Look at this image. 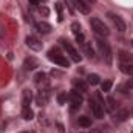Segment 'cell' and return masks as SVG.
Wrapping results in <instances>:
<instances>
[{"label": "cell", "instance_id": "28", "mask_svg": "<svg viewBox=\"0 0 133 133\" xmlns=\"http://www.w3.org/2000/svg\"><path fill=\"white\" fill-rule=\"evenodd\" d=\"M76 40H77L79 43H85V37H84V34H77V36H76Z\"/></svg>", "mask_w": 133, "mask_h": 133}, {"label": "cell", "instance_id": "18", "mask_svg": "<svg viewBox=\"0 0 133 133\" xmlns=\"http://www.w3.org/2000/svg\"><path fill=\"white\" fill-rule=\"evenodd\" d=\"M77 122H79V125H82V127H91V119H90L88 116H79Z\"/></svg>", "mask_w": 133, "mask_h": 133}, {"label": "cell", "instance_id": "15", "mask_svg": "<svg viewBox=\"0 0 133 133\" xmlns=\"http://www.w3.org/2000/svg\"><path fill=\"white\" fill-rule=\"evenodd\" d=\"M119 59H121V64H132L133 65V56L130 53H125V51H119Z\"/></svg>", "mask_w": 133, "mask_h": 133}, {"label": "cell", "instance_id": "9", "mask_svg": "<svg viewBox=\"0 0 133 133\" xmlns=\"http://www.w3.org/2000/svg\"><path fill=\"white\" fill-rule=\"evenodd\" d=\"M90 107H91L93 116H95L96 119H102V118H104V107L101 105L99 102H96V101H91V102H90Z\"/></svg>", "mask_w": 133, "mask_h": 133}, {"label": "cell", "instance_id": "12", "mask_svg": "<svg viewBox=\"0 0 133 133\" xmlns=\"http://www.w3.org/2000/svg\"><path fill=\"white\" fill-rule=\"evenodd\" d=\"M36 28H37V31L42 34H48L51 33V25L50 23H46V22H36Z\"/></svg>", "mask_w": 133, "mask_h": 133}, {"label": "cell", "instance_id": "7", "mask_svg": "<svg viewBox=\"0 0 133 133\" xmlns=\"http://www.w3.org/2000/svg\"><path fill=\"white\" fill-rule=\"evenodd\" d=\"M34 82H36V85H37L40 90H43V88L48 87V77H46V74H45L43 71L36 73V76H34Z\"/></svg>", "mask_w": 133, "mask_h": 133}, {"label": "cell", "instance_id": "24", "mask_svg": "<svg viewBox=\"0 0 133 133\" xmlns=\"http://www.w3.org/2000/svg\"><path fill=\"white\" fill-rule=\"evenodd\" d=\"M71 31L76 34V36H77V34H82V31H81V25H79V23H76V22H74V23H71Z\"/></svg>", "mask_w": 133, "mask_h": 133}, {"label": "cell", "instance_id": "2", "mask_svg": "<svg viewBox=\"0 0 133 133\" xmlns=\"http://www.w3.org/2000/svg\"><path fill=\"white\" fill-rule=\"evenodd\" d=\"M48 59H50L51 62L57 64V65L64 66V68H68V66H70V62L66 61V57H64L61 53H57V51H54V50H51V51L48 53Z\"/></svg>", "mask_w": 133, "mask_h": 133}, {"label": "cell", "instance_id": "25", "mask_svg": "<svg viewBox=\"0 0 133 133\" xmlns=\"http://www.w3.org/2000/svg\"><path fill=\"white\" fill-rule=\"evenodd\" d=\"M66 99H68V96H66V93H61L59 96H57V102L61 104V105H64L66 102Z\"/></svg>", "mask_w": 133, "mask_h": 133}, {"label": "cell", "instance_id": "11", "mask_svg": "<svg viewBox=\"0 0 133 133\" xmlns=\"http://www.w3.org/2000/svg\"><path fill=\"white\" fill-rule=\"evenodd\" d=\"M74 3H76V8L79 9V12H82V14H88L91 9V5H88L84 0H74Z\"/></svg>", "mask_w": 133, "mask_h": 133}, {"label": "cell", "instance_id": "19", "mask_svg": "<svg viewBox=\"0 0 133 133\" xmlns=\"http://www.w3.org/2000/svg\"><path fill=\"white\" fill-rule=\"evenodd\" d=\"M116 118H118V121H125V119L129 118V110H125V108L119 110V111L116 113Z\"/></svg>", "mask_w": 133, "mask_h": 133}, {"label": "cell", "instance_id": "20", "mask_svg": "<svg viewBox=\"0 0 133 133\" xmlns=\"http://www.w3.org/2000/svg\"><path fill=\"white\" fill-rule=\"evenodd\" d=\"M36 66H37V61H36V59L31 57V59H26V61H25V68H26V70H34Z\"/></svg>", "mask_w": 133, "mask_h": 133}, {"label": "cell", "instance_id": "23", "mask_svg": "<svg viewBox=\"0 0 133 133\" xmlns=\"http://www.w3.org/2000/svg\"><path fill=\"white\" fill-rule=\"evenodd\" d=\"M111 85H113V82H111V81H104V82H102V85H101V87H102V91H105V93H107V91H110Z\"/></svg>", "mask_w": 133, "mask_h": 133}, {"label": "cell", "instance_id": "34", "mask_svg": "<svg viewBox=\"0 0 133 133\" xmlns=\"http://www.w3.org/2000/svg\"><path fill=\"white\" fill-rule=\"evenodd\" d=\"M132 43H133V40H132Z\"/></svg>", "mask_w": 133, "mask_h": 133}, {"label": "cell", "instance_id": "8", "mask_svg": "<svg viewBox=\"0 0 133 133\" xmlns=\"http://www.w3.org/2000/svg\"><path fill=\"white\" fill-rule=\"evenodd\" d=\"M48 99H50V91H48L46 88H43V90H40V91L37 93V96H36V104L40 105V107H43V105L48 104Z\"/></svg>", "mask_w": 133, "mask_h": 133}, {"label": "cell", "instance_id": "29", "mask_svg": "<svg viewBox=\"0 0 133 133\" xmlns=\"http://www.w3.org/2000/svg\"><path fill=\"white\" fill-rule=\"evenodd\" d=\"M30 3H31L33 6H37V5H40V3H42V0H30Z\"/></svg>", "mask_w": 133, "mask_h": 133}, {"label": "cell", "instance_id": "1", "mask_svg": "<svg viewBox=\"0 0 133 133\" xmlns=\"http://www.w3.org/2000/svg\"><path fill=\"white\" fill-rule=\"evenodd\" d=\"M91 28H93V31L101 36V37H107L108 34H110V30L107 28V25L101 20V19H91Z\"/></svg>", "mask_w": 133, "mask_h": 133}, {"label": "cell", "instance_id": "31", "mask_svg": "<svg viewBox=\"0 0 133 133\" xmlns=\"http://www.w3.org/2000/svg\"><path fill=\"white\" fill-rule=\"evenodd\" d=\"M40 12H43V14H45V16H46V14H48V9H46V8H45V6H43V8H40Z\"/></svg>", "mask_w": 133, "mask_h": 133}, {"label": "cell", "instance_id": "21", "mask_svg": "<svg viewBox=\"0 0 133 133\" xmlns=\"http://www.w3.org/2000/svg\"><path fill=\"white\" fill-rule=\"evenodd\" d=\"M115 108H116V101L113 98H107V110L108 111H115Z\"/></svg>", "mask_w": 133, "mask_h": 133}, {"label": "cell", "instance_id": "10", "mask_svg": "<svg viewBox=\"0 0 133 133\" xmlns=\"http://www.w3.org/2000/svg\"><path fill=\"white\" fill-rule=\"evenodd\" d=\"M108 17H110V19H111V22L116 25V30H119V31H125V22H124L118 14L108 12Z\"/></svg>", "mask_w": 133, "mask_h": 133}, {"label": "cell", "instance_id": "16", "mask_svg": "<svg viewBox=\"0 0 133 133\" xmlns=\"http://www.w3.org/2000/svg\"><path fill=\"white\" fill-rule=\"evenodd\" d=\"M22 118H23L25 121H31L34 118L33 110H31L30 107H23V108H22Z\"/></svg>", "mask_w": 133, "mask_h": 133}, {"label": "cell", "instance_id": "13", "mask_svg": "<svg viewBox=\"0 0 133 133\" xmlns=\"http://www.w3.org/2000/svg\"><path fill=\"white\" fill-rule=\"evenodd\" d=\"M31 101H33V93H31V90H23V93H22V105L23 107H30V104H31Z\"/></svg>", "mask_w": 133, "mask_h": 133}, {"label": "cell", "instance_id": "32", "mask_svg": "<svg viewBox=\"0 0 133 133\" xmlns=\"http://www.w3.org/2000/svg\"><path fill=\"white\" fill-rule=\"evenodd\" d=\"M93 133H99V132H93Z\"/></svg>", "mask_w": 133, "mask_h": 133}, {"label": "cell", "instance_id": "33", "mask_svg": "<svg viewBox=\"0 0 133 133\" xmlns=\"http://www.w3.org/2000/svg\"><path fill=\"white\" fill-rule=\"evenodd\" d=\"M23 133H28V132H23Z\"/></svg>", "mask_w": 133, "mask_h": 133}, {"label": "cell", "instance_id": "26", "mask_svg": "<svg viewBox=\"0 0 133 133\" xmlns=\"http://www.w3.org/2000/svg\"><path fill=\"white\" fill-rule=\"evenodd\" d=\"M84 45H85V51L88 53V56L90 57H95V53H93V48L90 46V43H84Z\"/></svg>", "mask_w": 133, "mask_h": 133}, {"label": "cell", "instance_id": "17", "mask_svg": "<svg viewBox=\"0 0 133 133\" xmlns=\"http://www.w3.org/2000/svg\"><path fill=\"white\" fill-rule=\"evenodd\" d=\"M119 70H121L124 74L133 76V65L132 64H121V65H119Z\"/></svg>", "mask_w": 133, "mask_h": 133}, {"label": "cell", "instance_id": "27", "mask_svg": "<svg viewBox=\"0 0 133 133\" xmlns=\"http://www.w3.org/2000/svg\"><path fill=\"white\" fill-rule=\"evenodd\" d=\"M56 9H57V12H59V20H62V14H61V12H62V3H57V5H56Z\"/></svg>", "mask_w": 133, "mask_h": 133}, {"label": "cell", "instance_id": "30", "mask_svg": "<svg viewBox=\"0 0 133 133\" xmlns=\"http://www.w3.org/2000/svg\"><path fill=\"white\" fill-rule=\"evenodd\" d=\"M127 87H129L130 90H133V79H129V82H127Z\"/></svg>", "mask_w": 133, "mask_h": 133}, {"label": "cell", "instance_id": "6", "mask_svg": "<svg viewBox=\"0 0 133 133\" xmlns=\"http://www.w3.org/2000/svg\"><path fill=\"white\" fill-rule=\"evenodd\" d=\"M25 42H26V46H28L30 50H33V51H40V50L43 48L42 42H40L37 37H34V36H28V37L25 39Z\"/></svg>", "mask_w": 133, "mask_h": 133}, {"label": "cell", "instance_id": "4", "mask_svg": "<svg viewBox=\"0 0 133 133\" xmlns=\"http://www.w3.org/2000/svg\"><path fill=\"white\" fill-rule=\"evenodd\" d=\"M62 45H64V48H65L66 54L71 57V61H73V62H77V64H79V62L82 61V56H81V54L76 51V48H74L71 43H68L66 40H62Z\"/></svg>", "mask_w": 133, "mask_h": 133}, {"label": "cell", "instance_id": "22", "mask_svg": "<svg viewBox=\"0 0 133 133\" xmlns=\"http://www.w3.org/2000/svg\"><path fill=\"white\" fill-rule=\"evenodd\" d=\"M88 84H91V85H98L99 84V76L98 74H88Z\"/></svg>", "mask_w": 133, "mask_h": 133}, {"label": "cell", "instance_id": "14", "mask_svg": "<svg viewBox=\"0 0 133 133\" xmlns=\"http://www.w3.org/2000/svg\"><path fill=\"white\" fill-rule=\"evenodd\" d=\"M73 85H74V90L79 91V93H84V91H87V88H88L87 82H84V81H81V79H74V81H73Z\"/></svg>", "mask_w": 133, "mask_h": 133}, {"label": "cell", "instance_id": "5", "mask_svg": "<svg viewBox=\"0 0 133 133\" xmlns=\"http://www.w3.org/2000/svg\"><path fill=\"white\" fill-rule=\"evenodd\" d=\"M68 101H70V105H71V110H77V108H81V105H82V96H81V93L79 91H76V90H73L70 95H68Z\"/></svg>", "mask_w": 133, "mask_h": 133}, {"label": "cell", "instance_id": "3", "mask_svg": "<svg viewBox=\"0 0 133 133\" xmlns=\"http://www.w3.org/2000/svg\"><path fill=\"white\" fill-rule=\"evenodd\" d=\"M96 43H98V48H99V53L102 54V57L107 61V64H110L111 62V50H110L108 43L104 42V39H98Z\"/></svg>", "mask_w": 133, "mask_h": 133}]
</instances>
